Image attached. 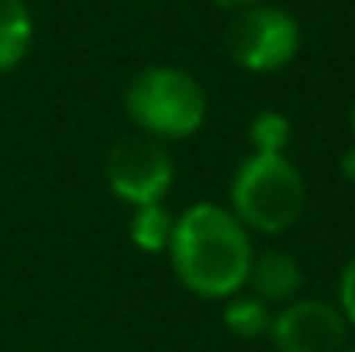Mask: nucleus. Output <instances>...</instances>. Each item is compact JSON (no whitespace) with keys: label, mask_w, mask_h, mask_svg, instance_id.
<instances>
[{"label":"nucleus","mask_w":355,"mask_h":352,"mask_svg":"<svg viewBox=\"0 0 355 352\" xmlns=\"http://www.w3.org/2000/svg\"><path fill=\"white\" fill-rule=\"evenodd\" d=\"M352 131H355V108H352Z\"/></svg>","instance_id":"2eb2a0df"},{"label":"nucleus","mask_w":355,"mask_h":352,"mask_svg":"<svg viewBox=\"0 0 355 352\" xmlns=\"http://www.w3.org/2000/svg\"><path fill=\"white\" fill-rule=\"evenodd\" d=\"M349 352H355V349H349Z\"/></svg>","instance_id":"dca6fc26"},{"label":"nucleus","mask_w":355,"mask_h":352,"mask_svg":"<svg viewBox=\"0 0 355 352\" xmlns=\"http://www.w3.org/2000/svg\"><path fill=\"white\" fill-rule=\"evenodd\" d=\"M338 301H342V318H345V325H352L355 328V255L345 262V269H342V280H338Z\"/></svg>","instance_id":"f8f14e48"},{"label":"nucleus","mask_w":355,"mask_h":352,"mask_svg":"<svg viewBox=\"0 0 355 352\" xmlns=\"http://www.w3.org/2000/svg\"><path fill=\"white\" fill-rule=\"evenodd\" d=\"M228 56L248 73H276L300 52V24L290 10L259 3L228 24Z\"/></svg>","instance_id":"20e7f679"},{"label":"nucleus","mask_w":355,"mask_h":352,"mask_svg":"<svg viewBox=\"0 0 355 352\" xmlns=\"http://www.w3.org/2000/svg\"><path fill=\"white\" fill-rule=\"evenodd\" d=\"M225 325L238 339H259V335L269 332L272 315H269V308L259 297H238L235 294L228 301V308H225Z\"/></svg>","instance_id":"9d476101"},{"label":"nucleus","mask_w":355,"mask_h":352,"mask_svg":"<svg viewBox=\"0 0 355 352\" xmlns=\"http://www.w3.org/2000/svg\"><path fill=\"white\" fill-rule=\"evenodd\" d=\"M248 283L255 287L259 301H290L300 290L304 273L290 252H262L259 259H252Z\"/></svg>","instance_id":"0eeeda50"},{"label":"nucleus","mask_w":355,"mask_h":352,"mask_svg":"<svg viewBox=\"0 0 355 352\" xmlns=\"http://www.w3.org/2000/svg\"><path fill=\"white\" fill-rule=\"evenodd\" d=\"M173 221L176 218L162 204H145L131 218V242L141 252H166L169 238H173Z\"/></svg>","instance_id":"1a4fd4ad"},{"label":"nucleus","mask_w":355,"mask_h":352,"mask_svg":"<svg viewBox=\"0 0 355 352\" xmlns=\"http://www.w3.org/2000/svg\"><path fill=\"white\" fill-rule=\"evenodd\" d=\"M307 187L286 156L252 152L232 176V215L245 228L279 235L304 215Z\"/></svg>","instance_id":"f03ea898"},{"label":"nucleus","mask_w":355,"mask_h":352,"mask_svg":"<svg viewBox=\"0 0 355 352\" xmlns=\"http://www.w3.org/2000/svg\"><path fill=\"white\" fill-rule=\"evenodd\" d=\"M248 142L259 156H283L290 142V117L279 111H262L248 124Z\"/></svg>","instance_id":"9b49d317"},{"label":"nucleus","mask_w":355,"mask_h":352,"mask_svg":"<svg viewBox=\"0 0 355 352\" xmlns=\"http://www.w3.org/2000/svg\"><path fill=\"white\" fill-rule=\"evenodd\" d=\"M124 108L152 138H190L193 131H200L207 115L200 83L176 66L141 69L124 94Z\"/></svg>","instance_id":"7ed1b4c3"},{"label":"nucleus","mask_w":355,"mask_h":352,"mask_svg":"<svg viewBox=\"0 0 355 352\" xmlns=\"http://www.w3.org/2000/svg\"><path fill=\"white\" fill-rule=\"evenodd\" d=\"M31 14L24 0H0V73L14 69L31 49Z\"/></svg>","instance_id":"6e6552de"},{"label":"nucleus","mask_w":355,"mask_h":352,"mask_svg":"<svg viewBox=\"0 0 355 352\" xmlns=\"http://www.w3.org/2000/svg\"><path fill=\"white\" fill-rule=\"evenodd\" d=\"M218 7H225V10H248V7H259V3H266V0H214Z\"/></svg>","instance_id":"ddd939ff"},{"label":"nucleus","mask_w":355,"mask_h":352,"mask_svg":"<svg viewBox=\"0 0 355 352\" xmlns=\"http://www.w3.org/2000/svg\"><path fill=\"white\" fill-rule=\"evenodd\" d=\"M345 332L349 325L342 311L324 301L286 304L269 325V335L279 352H342Z\"/></svg>","instance_id":"423d86ee"},{"label":"nucleus","mask_w":355,"mask_h":352,"mask_svg":"<svg viewBox=\"0 0 355 352\" xmlns=\"http://www.w3.org/2000/svg\"><path fill=\"white\" fill-rule=\"evenodd\" d=\"M107 183L121 201L145 208L159 204L173 187V162L159 138L152 135H128L107 152Z\"/></svg>","instance_id":"39448f33"},{"label":"nucleus","mask_w":355,"mask_h":352,"mask_svg":"<svg viewBox=\"0 0 355 352\" xmlns=\"http://www.w3.org/2000/svg\"><path fill=\"white\" fill-rule=\"evenodd\" d=\"M166 252L180 283L207 301L235 297L241 283H248V269L255 259L248 228L218 204L187 208L183 218L173 221Z\"/></svg>","instance_id":"f257e3e1"},{"label":"nucleus","mask_w":355,"mask_h":352,"mask_svg":"<svg viewBox=\"0 0 355 352\" xmlns=\"http://www.w3.org/2000/svg\"><path fill=\"white\" fill-rule=\"evenodd\" d=\"M338 169H342V176H345L349 183H355V149H349V152L342 156V166H338Z\"/></svg>","instance_id":"4468645a"}]
</instances>
